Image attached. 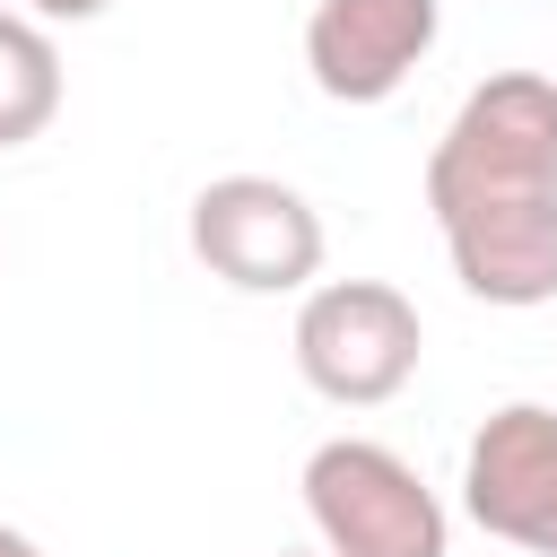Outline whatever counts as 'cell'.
I'll return each instance as SVG.
<instances>
[{"label":"cell","instance_id":"cell-1","mask_svg":"<svg viewBox=\"0 0 557 557\" xmlns=\"http://www.w3.org/2000/svg\"><path fill=\"white\" fill-rule=\"evenodd\" d=\"M426 209L453 278L479 305L531 313L557 296V78L487 70L426 148Z\"/></svg>","mask_w":557,"mask_h":557},{"label":"cell","instance_id":"cell-2","mask_svg":"<svg viewBox=\"0 0 557 557\" xmlns=\"http://www.w3.org/2000/svg\"><path fill=\"white\" fill-rule=\"evenodd\" d=\"M305 513L322 557H453V522L435 487L374 435H331L305 461Z\"/></svg>","mask_w":557,"mask_h":557},{"label":"cell","instance_id":"cell-3","mask_svg":"<svg viewBox=\"0 0 557 557\" xmlns=\"http://www.w3.org/2000/svg\"><path fill=\"white\" fill-rule=\"evenodd\" d=\"M426 357V322L392 278H322L296 305V374L339 409H383L409 392Z\"/></svg>","mask_w":557,"mask_h":557},{"label":"cell","instance_id":"cell-4","mask_svg":"<svg viewBox=\"0 0 557 557\" xmlns=\"http://www.w3.org/2000/svg\"><path fill=\"white\" fill-rule=\"evenodd\" d=\"M191 252L209 278L244 296H287L322 270V218L278 174H218L191 191Z\"/></svg>","mask_w":557,"mask_h":557},{"label":"cell","instance_id":"cell-5","mask_svg":"<svg viewBox=\"0 0 557 557\" xmlns=\"http://www.w3.org/2000/svg\"><path fill=\"white\" fill-rule=\"evenodd\" d=\"M461 513L531 557H557V409L548 400H505L479 418L461 453Z\"/></svg>","mask_w":557,"mask_h":557},{"label":"cell","instance_id":"cell-6","mask_svg":"<svg viewBox=\"0 0 557 557\" xmlns=\"http://www.w3.org/2000/svg\"><path fill=\"white\" fill-rule=\"evenodd\" d=\"M435 26H444V0H313L305 70L331 104H383L435 52Z\"/></svg>","mask_w":557,"mask_h":557},{"label":"cell","instance_id":"cell-7","mask_svg":"<svg viewBox=\"0 0 557 557\" xmlns=\"http://www.w3.org/2000/svg\"><path fill=\"white\" fill-rule=\"evenodd\" d=\"M61 113V52L44 35V17L0 9V148L44 139Z\"/></svg>","mask_w":557,"mask_h":557},{"label":"cell","instance_id":"cell-8","mask_svg":"<svg viewBox=\"0 0 557 557\" xmlns=\"http://www.w3.org/2000/svg\"><path fill=\"white\" fill-rule=\"evenodd\" d=\"M113 0H26V17H44V26H78V17H104Z\"/></svg>","mask_w":557,"mask_h":557},{"label":"cell","instance_id":"cell-9","mask_svg":"<svg viewBox=\"0 0 557 557\" xmlns=\"http://www.w3.org/2000/svg\"><path fill=\"white\" fill-rule=\"evenodd\" d=\"M0 557H44V548H35L26 531H9V522H0Z\"/></svg>","mask_w":557,"mask_h":557},{"label":"cell","instance_id":"cell-10","mask_svg":"<svg viewBox=\"0 0 557 557\" xmlns=\"http://www.w3.org/2000/svg\"><path fill=\"white\" fill-rule=\"evenodd\" d=\"M278 557H296V548H278Z\"/></svg>","mask_w":557,"mask_h":557}]
</instances>
